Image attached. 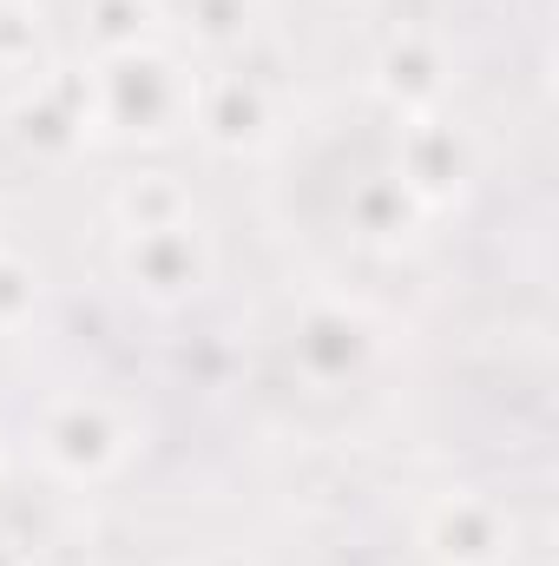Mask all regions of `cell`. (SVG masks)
<instances>
[{
  "label": "cell",
  "mask_w": 559,
  "mask_h": 566,
  "mask_svg": "<svg viewBox=\"0 0 559 566\" xmlns=\"http://www.w3.org/2000/svg\"><path fill=\"white\" fill-rule=\"evenodd\" d=\"M126 448H133V428H126V416L106 396H60L40 416V454L60 474H73V481L113 474L126 461Z\"/></svg>",
  "instance_id": "6da1fadb"
},
{
  "label": "cell",
  "mask_w": 559,
  "mask_h": 566,
  "mask_svg": "<svg viewBox=\"0 0 559 566\" xmlns=\"http://www.w3.org/2000/svg\"><path fill=\"white\" fill-rule=\"evenodd\" d=\"M93 93H99V113H106L113 126H126V133H165V126L191 106L178 66L158 60V53H139V46H133V53H113V60L93 73Z\"/></svg>",
  "instance_id": "7a4b0ae2"
},
{
  "label": "cell",
  "mask_w": 559,
  "mask_h": 566,
  "mask_svg": "<svg viewBox=\"0 0 559 566\" xmlns=\"http://www.w3.org/2000/svg\"><path fill=\"white\" fill-rule=\"evenodd\" d=\"M204 238L171 224V231H145V238H126V277L139 283L145 296L171 303V296H191L204 283Z\"/></svg>",
  "instance_id": "3957f363"
},
{
  "label": "cell",
  "mask_w": 559,
  "mask_h": 566,
  "mask_svg": "<svg viewBox=\"0 0 559 566\" xmlns=\"http://www.w3.org/2000/svg\"><path fill=\"white\" fill-rule=\"evenodd\" d=\"M362 356H369V323H362V316H349L342 303L303 310V323H296V363H303L309 376H323V382L356 376Z\"/></svg>",
  "instance_id": "277c9868"
},
{
  "label": "cell",
  "mask_w": 559,
  "mask_h": 566,
  "mask_svg": "<svg viewBox=\"0 0 559 566\" xmlns=\"http://www.w3.org/2000/svg\"><path fill=\"white\" fill-rule=\"evenodd\" d=\"M428 547L447 566H494L500 560V514L481 494H447L428 514Z\"/></svg>",
  "instance_id": "5b68a950"
},
{
  "label": "cell",
  "mask_w": 559,
  "mask_h": 566,
  "mask_svg": "<svg viewBox=\"0 0 559 566\" xmlns=\"http://www.w3.org/2000/svg\"><path fill=\"white\" fill-rule=\"evenodd\" d=\"M198 126H204L218 145L264 139V126H271V86H264V80H251L244 66H238V73L204 80V93H198Z\"/></svg>",
  "instance_id": "8992f818"
},
{
  "label": "cell",
  "mask_w": 559,
  "mask_h": 566,
  "mask_svg": "<svg viewBox=\"0 0 559 566\" xmlns=\"http://www.w3.org/2000/svg\"><path fill=\"white\" fill-rule=\"evenodd\" d=\"M461 165H467V145L454 126H441V119H409L402 126V185L421 191V198H441V191H454L461 185Z\"/></svg>",
  "instance_id": "52a82bcc"
},
{
  "label": "cell",
  "mask_w": 559,
  "mask_h": 566,
  "mask_svg": "<svg viewBox=\"0 0 559 566\" xmlns=\"http://www.w3.org/2000/svg\"><path fill=\"white\" fill-rule=\"evenodd\" d=\"M376 80H382V93H389L402 113H421V106L441 93V46H434L428 33H395V40L382 46V60H376Z\"/></svg>",
  "instance_id": "ba28073f"
},
{
  "label": "cell",
  "mask_w": 559,
  "mask_h": 566,
  "mask_svg": "<svg viewBox=\"0 0 559 566\" xmlns=\"http://www.w3.org/2000/svg\"><path fill=\"white\" fill-rule=\"evenodd\" d=\"M113 211H119L126 238H145V231H171V224H184L191 205H184V185H178L171 171H139V178L119 185Z\"/></svg>",
  "instance_id": "9c48e42d"
},
{
  "label": "cell",
  "mask_w": 559,
  "mask_h": 566,
  "mask_svg": "<svg viewBox=\"0 0 559 566\" xmlns=\"http://www.w3.org/2000/svg\"><path fill=\"white\" fill-rule=\"evenodd\" d=\"M349 224L362 238H402L415 224V191L402 178H362L349 191Z\"/></svg>",
  "instance_id": "30bf717a"
},
{
  "label": "cell",
  "mask_w": 559,
  "mask_h": 566,
  "mask_svg": "<svg viewBox=\"0 0 559 566\" xmlns=\"http://www.w3.org/2000/svg\"><path fill=\"white\" fill-rule=\"evenodd\" d=\"M145 20H151V0H86V40H93L106 60L139 46Z\"/></svg>",
  "instance_id": "8fae6325"
},
{
  "label": "cell",
  "mask_w": 559,
  "mask_h": 566,
  "mask_svg": "<svg viewBox=\"0 0 559 566\" xmlns=\"http://www.w3.org/2000/svg\"><path fill=\"white\" fill-rule=\"evenodd\" d=\"M13 126H20V139L40 145V151H60V145H73L80 133H86V126H80V119H73V113L46 93V80H40V86L13 106Z\"/></svg>",
  "instance_id": "7c38bea8"
},
{
  "label": "cell",
  "mask_w": 559,
  "mask_h": 566,
  "mask_svg": "<svg viewBox=\"0 0 559 566\" xmlns=\"http://www.w3.org/2000/svg\"><path fill=\"white\" fill-rule=\"evenodd\" d=\"M184 13H191V33L211 46L244 40V0H184Z\"/></svg>",
  "instance_id": "4fadbf2b"
},
{
  "label": "cell",
  "mask_w": 559,
  "mask_h": 566,
  "mask_svg": "<svg viewBox=\"0 0 559 566\" xmlns=\"http://www.w3.org/2000/svg\"><path fill=\"white\" fill-rule=\"evenodd\" d=\"M33 303H40V283H33V271H27L20 258H7V251H0V329L27 323V316H33Z\"/></svg>",
  "instance_id": "5bb4252c"
}]
</instances>
